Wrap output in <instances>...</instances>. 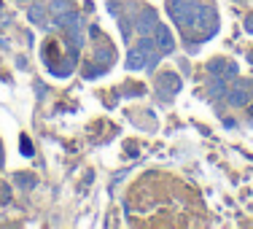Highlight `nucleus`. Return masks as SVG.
<instances>
[{"instance_id":"obj_1","label":"nucleus","mask_w":253,"mask_h":229,"mask_svg":"<svg viewBox=\"0 0 253 229\" xmlns=\"http://www.w3.org/2000/svg\"><path fill=\"white\" fill-rule=\"evenodd\" d=\"M194 33H200V35H213L215 30H218V14L213 11V5H202L200 3V8H197V14H194V19H191V25H189Z\"/></svg>"},{"instance_id":"obj_2","label":"nucleus","mask_w":253,"mask_h":229,"mask_svg":"<svg viewBox=\"0 0 253 229\" xmlns=\"http://www.w3.org/2000/svg\"><path fill=\"white\" fill-rule=\"evenodd\" d=\"M197 8H200L197 0H170V16L178 22V25H183V27L191 25Z\"/></svg>"},{"instance_id":"obj_3","label":"nucleus","mask_w":253,"mask_h":229,"mask_svg":"<svg viewBox=\"0 0 253 229\" xmlns=\"http://www.w3.org/2000/svg\"><path fill=\"white\" fill-rule=\"evenodd\" d=\"M226 102L232 108H245L251 102V84H237L226 92Z\"/></svg>"},{"instance_id":"obj_4","label":"nucleus","mask_w":253,"mask_h":229,"mask_svg":"<svg viewBox=\"0 0 253 229\" xmlns=\"http://www.w3.org/2000/svg\"><path fill=\"white\" fill-rule=\"evenodd\" d=\"M154 41H156V49H159L162 54H170L172 46H175V38H172V33H170V27H167V25H159V27H156Z\"/></svg>"},{"instance_id":"obj_5","label":"nucleus","mask_w":253,"mask_h":229,"mask_svg":"<svg viewBox=\"0 0 253 229\" xmlns=\"http://www.w3.org/2000/svg\"><path fill=\"white\" fill-rule=\"evenodd\" d=\"M156 27H159V22H156V14H154V11H143V14L137 16V22H135V30H137L140 35H154Z\"/></svg>"},{"instance_id":"obj_6","label":"nucleus","mask_w":253,"mask_h":229,"mask_svg":"<svg viewBox=\"0 0 253 229\" xmlns=\"http://www.w3.org/2000/svg\"><path fill=\"white\" fill-rule=\"evenodd\" d=\"M148 65V54L140 49V46H135V49L126 51V68L129 70H143Z\"/></svg>"},{"instance_id":"obj_7","label":"nucleus","mask_w":253,"mask_h":229,"mask_svg":"<svg viewBox=\"0 0 253 229\" xmlns=\"http://www.w3.org/2000/svg\"><path fill=\"white\" fill-rule=\"evenodd\" d=\"M65 30H68V35H70V44H73L76 49H81V46H84V19H81V16L73 19Z\"/></svg>"},{"instance_id":"obj_8","label":"nucleus","mask_w":253,"mask_h":229,"mask_svg":"<svg viewBox=\"0 0 253 229\" xmlns=\"http://www.w3.org/2000/svg\"><path fill=\"white\" fill-rule=\"evenodd\" d=\"M27 16H30V22H33V25L49 30V25H46V8H43V5H30Z\"/></svg>"},{"instance_id":"obj_9","label":"nucleus","mask_w":253,"mask_h":229,"mask_svg":"<svg viewBox=\"0 0 253 229\" xmlns=\"http://www.w3.org/2000/svg\"><path fill=\"white\" fill-rule=\"evenodd\" d=\"M78 16H81V14H78V11L76 8H70V11H65V14H59V16H54V25H57V27H68L70 25V22H73V19H78Z\"/></svg>"},{"instance_id":"obj_10","label":"nucleus","mask_w":253,"mask_h":229,"mask_svg":"<svg viewBox=\"0 0 253 229\" xmlns=\"http://www.w3.org/2000/svg\"><path fill=\"white\" fill-rule=\"evenodd\" d=\"M224 94H226V81L218 76L213 84H210V97H213V100H218V97H224Z\"/></svg>"},{"instance_id":"obj_11","label":"nucleus","mask_w":253,"mask_h":229,"mask_svg":"<svg viewBox=\"0 0 253 229\" xmlns=\"http://www.w3.org/2000/svg\"><path fill=\"white\" fill-rule=\"evenodd\" d=\"M73 5H70V0H51V14L54 16H59V14H65V11H70Z\"/></svg>"},{"instance_id":"obj_12","label":"nucleus","mask_w":253,"mask_h":229,"mask_svg":"<svg viewBox=\"0 0 253 229\" xmlns=\"http://www.w3.org/2000/svg\"><path fill=\"white\" fill-rule=\"evenodd\" d=\"M162 87H170V94H175L178 92V89H180V81H178V76H165V78H162Z\"/></svg>"},{"instance_id":"obj_13","label":"nucleus","mask_w":253,"mask_h":229,"mask_svg":"<svg viewBox=\"0 0 253 229\" xmlns=\"http://www.w3.org/2000/svg\"><path fill=\"white\" fill-rule=\"evenodd\" d=\"M224 68H226V62H224V59H213V62L208 65V70H210L213 76H224Z\"/></svg>"},{"instance_id":"obj_14","label":"nucleus","mask_w":253,"mask_h":229,"mask_svg":"<svg viewBox=\"0 0 253 229\" xmlns=\"http://www.w3.org/2000/svg\"><path fill=\"white\" fill-rule=\"evenodd\" d=\"M14 183L19 186V189H33V186H35V178H30V176H16Z\"/></svg>"},{"instance_id":"obj_15","label":"nucleus","mask_w":253,"mask_h":229,"mask_svg":"<svg viewBox=\"0 0 253 229\" xmlns=\"http://www.w3.org/2000/svg\"><path fill=\"white\" fill-rule=\"evenodd\" d=\"M94 57H97V62H102V59H105V62H113V51L111 49H97Z\"/></svg>"},{"instance_id":"obj_16","label":"nucleus","mask_w":253,"mask_h":229,"mask_svg":"<svg viewBox=\"0 0 253 229\" xmlns=\"http://www.w3.org/2000/svg\"><path fill=\"white\" fill-rule=\"evenodd\" d=\"M22 154H25V156H33V143H30L27 135H22Z\"/></svg>"},{"instance_id":"obj_17","label":"nucleus","mask_w":253,"mask_h":229,"mask_svg":"<svg viewBox=\"0 0 253 229\" xmlns=\"http://www.w3.org/2000/svg\"><path fill=\"white\" fill-rule=\"evenodd\" d=\"M237 73H240V68H237V65H234V62H226V68H224V76H226V78H234Z\"/></svg>"},{"instance_id":"obj_18","label":"nucleus","mask_w":253,"mask_h":229,"mask_svg":"<svg viewBox=\"0 0 253 229\" xmlns=\"http://www.w3.org/2000/svg\"><path fill=\"white\" fill-rule=\"evenodd\" d=\"M245 33H248V35H253V14L248 16V19H245Z\"/></svg>"},{"instance_id":"obj_19","label":"nucleus","mask_w":253,"mask_h":229,"mask_svg":"<svg viewBox=\"0 0 253 229\" xmlns=\"http://www.w3.org/2000/svg\"><path fill=\"white\" fill-rule=\"evenodd\" d=\"M224 124H226L229 130H237V122H232V119H224Z\"/></svg>"},{"instance_id":"obj_20","label":"nucleus","mask_w":253,"mask_h":229,"mask_svg":"<svg viewBox=\"0 0 253 229\" xmlns=\"http://www.w3.org/2000/svg\"><path fill=\"white\" fill-rule=\"evenodd\" d=\"M0 167H3V148H0Z\"/></svg>"}]
</instances>
